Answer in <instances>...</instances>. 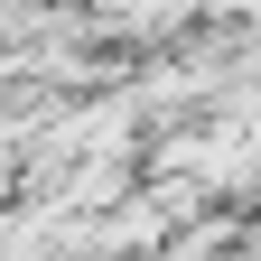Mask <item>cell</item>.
Returning <instances> with one entry per match:
<instances>
[{
    "mask_svg": "<svg viewBox=\"0 0 261 261\" xmlns=\"http://www.w3.org/2000/svg\"><path fill=\"white\" fill-rule=\"evenodd\" d=\"M196 10H205V0H93V19H103V28H130V38H159V28H177Z\"/></svg>",
    "mask_w": 261,
    "mask_h": 261,
    "instance_id": "6da1fadb",
    "label": "cell"
}]
</instances>
